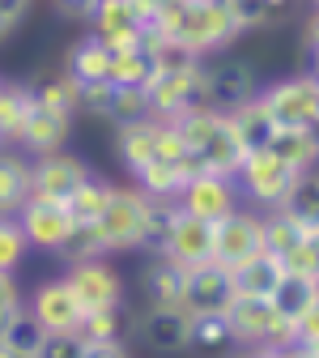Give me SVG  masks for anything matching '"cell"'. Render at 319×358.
I'll list each match as a JSON object with an SVG mask.
<instances>
[{"label": "cell", "mask_w": 319, "mask_h": 358, "mask_svg": "<svg viewBox=\"0 0 319 358\" xmlns=\"http://www.w3.org/2000/svg\"><path fill=\"white\" fill-rule=\"evenodd\" d=\"M149 26L158 34L175 38L179 48H188L196 60L221 56L225 48H235L239 34H243L221 0H179V5H170V9H158Z\"/></svg>", "instance_id": "cell-1"}, {"label": "cell", "mask_w": 319, "mask_h": 358, "mask_svg": "<svg viewBox=\"0 0 319 358\" xmlns=\"http://www.w3.org/2000/svg\"><path fill=\"white\" fill-rule=\"evenodd\" d=\"M255 99L277 128H319V81L311 69L260 85Z\"/></svg>", "instance_id": "cell-2"}, {"label": "cell", "mask_w": 319, "mask_h": 358, "mask_svg": "<svg viewBox=\"0 0 319 358\" xmlns=\"http://www.w3.org/2000/svg\"><path fill=\"white\" fill-rule=\"evenodd\" d=\"M145 205L149 196L136 188V184H111V196L103 205V213L94 217V227L107 243L111 256H124V252H141V239H145Z\"/></svg>", "instance_id": "cell-3"}, {"label": "cell", "mask_w": 319, "mask_h": 358, "mask_svg": "<svg viewBox=\"0 0 319 358\" xmlns=\"http://www.w3.org/2000/svg\"><path fill=\"white\" fill-rule=\"evenodd\" d=\"M225 329H230V341L251 350V345H285L294 341V329L290 320L277 316L272 299H260V294H235L225 303Z\"/></svg>", "instance_id": "cell-4"}, {"label": "cell", "mask_w": 319, "mask_h": 358, "mask_svg": "<svg viewBox=\"0 0 319 358\" xmlns=\"http://www.w3.org/2000/svg\"><path fill=\"white\" fill-rule=\"evenodd\" d=\"M306 175V171H302ZM235 184H239V196L260 209V213H272V209H281L290 188L298 184V171H290L285 162H277L272 154H247L239 175H235Z\"/></svg>", "instance_id": "cell-5"}, {"label": "cell", "mask_w": 319, "mask_h": 358, "mask_svg": "<svg viewBox=\"0 0 319 358\" xmlns=\"http://www.w3.org/2000/svg\"><path fill=\"white\" fill-rule=\"evenodd\" d=\"M145 99H149V115L154 120H175L192 107H209L205 94V60L179 69V73H154V81L145 85Z\"/></svg>", "instance_id": "cell-6"}, {"label": "cell", "mask_w": 319, "mask_h": 358, "mask_svg": "<svg viewBox=\"0 0 319 358\" xmlns=\"http://www.w3.org/2000/svg\"><path fill=\"white\" fill-rule=\"evenodd\" d=\"M175 205L184 209V213H192V217H200V222H221L225 213H235L243 205V196H239V184H235L230 175L200 171V175H192L188 184L179 188Z\"/></svg>", "instance_id": "cell-7"}, {"label": "cell", "mask_w": 319, "mask_h": 358, "mask_svg": "<svg viewBox=\"0 0 319 358\" xmlns=\"http://www.w3.org/2000/svg\"><path fill=\"white\" fill-rule=\"evenodd\" d=\"M107 260H111V256H103V260H81V264H64V273H60L85 311H103V307H119V303H124V278H119V268L107 264Z\"/></svg>", "instance_id": "cell-8"}, {"label": "cell", "mask_w": 319, "mask_h": 358, "mask_svg": "<svg viewBox=\"0 0 319 358\" xmlns=\"http://www.w3.org/2000/svg\"><path fill=\"white\" fill-rule=\"evenodd\" d=\"M13 222L22 227L30 252H52L64 243V235L73 231V213L64 209V201H47V196H26V205L13 213Z\"/></svg>", "instance_id": "cell-9"}, {"label": "cell", "mask_w": 319, "mask_h": 358, "mask_svg": "<svg viewBox=\"0 0 319 358\" xmlns=\"http://www.w3.org/2000/svg\"><path fill=\"white\" fill-rule=\"evenodd\" d=\"M264 252V213L260 209H235L221 222H213V260L217 264H239L243 256Z\"/></svg>", "instance_id": "cell-10"}, {"label": "cell", "mask_w": 319, "mask_h": 358, "mask_svg": "<svg viewBox=\"0 0 319 358\" xmlns=\"http://www.w3.org/2000/svg\"><path fill=\"white\" fill-rule=\"evenodd\" d=\"M260 90V77L247 60H235V56H209L205 60V94H209V107L217 111H230L239 103H247Z\"/></svg>", "instance_id": "cell-11"}, {"label": "cell", "mask_w": 319, "mask_h": 358, "mask_svg": "<svg viewBox=\"0 0 319 358\" xmlns=\"http://www.w3.org/2000/svg\"><path fill=\"white\" fill-rule=\"evenodd\" d=\"M85 175H94L85 158H73L64 150L56 154H43V158H30V196H47V201H68L73 188L81 184Z\"/></svg>", "instance_id": "cell-12"}, {"label": "cell", "mask_w": 319, "mask_h": 358, "mask_svg": "<svg viewBox=\"0 0 319 358\" xmlns=\"http://www.w3.org/2000/svg\"><path fill=\"white\" fill-rule=\"evenodd\" d=\"M26 307L34 311V320L47 329V333H77V329H81V316H85V307L77 303V294L68 290L64 278L38 282V286L30 290Z\"/></svg>", "instance_id": "cell-13"}, {"label": "cell", "mask_w": 319, "mask_h": 358, "mask_svg": "<svg viewBox=\"0 0 319 358\" xmlns=\"http://www.w3.org/2000/svg\"><path fill=\"white\" fill-rule=\"evenodd\" d=\"M68 137H73V115H60V111H52V107L30 103V111H26L22 128H17L13 145H17L26 158H43V154L64 150Z\"/></svg>", "instance_id": "cell-14"}, {"label": "cell", "mask_w": 319, "mask_h": 358, "mask_svg": "<svg viewBox=\"0 0 319 358\" xmlns=\"http://www.w3.org/2000/svg\"><path fill=\"white\" fill-rule=\"evenodd\" d=\"M235 299V286H230V268L217 264V260H205V264H192L188 278H184V307L188 316H200V311H225V303Z\"/></svg>", "instance_id": "cell-15"}, {"label": "cell", "mask_w": 319, "mask_h": 358, "mask_svg": "<svg viewBox=\"0 0 319 358\" xmlns=\"http://www.w3.org/2000/svg\"><path fill=\"white\" fill-rule=\"evenodd\" d=\"M132 333L145 341L149 354H184L188 350V311L184 307H145Z\"/></svg>", "instance_id": "cell-16"}, {"label": "cell", "mask_w": 319, "mask_h": 358, "mask_svg": "<svg viewBox=\"0 0 319 358\" xmlns=\"http://www.w3.org/2000/svg\"><path fill=\"white\" fill-rule=\"evenodd\" d=\"M162 256H170L175 264H184V268L213 260V222H200V217H192V213L179 209V217H175V227H170V239H166V252H162Z\"/></svg>", "instance_id": "cell-17"}, {"label": "cell", "mask_w": 319, "mask_h": 358, "mask_svg": "<svg viewBox=\"0 0 319 358\" xmlns=\"http://www.w3.org/2000/svg\"><path fill=\"white\" fill-rule=\"evenodd\" d=\"M184 278L188 268L170 256H145L141 264V299L145 307H179L184 303Z\"/></svg>", "instance_id": "cell-18"}, {"label": "cell", "mask_w": 319, "mask_h": 358, "mask_svg": "<svg viewBox=\"0 0 319 358\" xmlns=\"http://www.w3.org/2000/svg\"><path fill=\"white\" fill-rule=\"evenodd\" d=\"M196 154V162H200V171H213V175H239V166H243V158H247V150L239 145V137H235V128H230V120H225V111H221V120H217V128L209 132V137L200 141V150H192Z\"/></svg>", "instance_id": "cell-19"}, {"label": "cell", "mask_w": 319, "mask_h": 358, "mask_svg": "<svg viewBox=\"0 0 319 358\" xmlns=\"http://www.w3.org/2000/svg\"><path fill=\"white\" fill-rule=\"evenodd\" d=\"M158 154V120H132V124H115V158L124 162L128 175H136L145 162H154Z\"/></svg>", "instance_id": "cell-20"}, {"label": "cell", "mask_w": 319, "mask_h": 358, "mask_svg": "<svg viewBox=\"0 0 319 358\" xmlns=\"http://www.w3.org/2000/svg\"><path fill=\"white\" fill-rule=\"evenodd\" d=\"M30 196V158L17 145H0V217H13Z\"/></svg>", "instance_id": "cell-21"}, {"label": "cell", "mask_w": 319, "mask_h": 358, "mask_svg": "<svg viewBox=\"0 0 319 358\" xmlns=\"http://www.w3.org/2000/svg\"><path fill=\"white\" fill-rule=\"evenodd\" d=\"M264 154H272L277 162H285L298 175L315 171V162H319V132L315 128H277Z\"/></svg>", "instance_id": "cell-22"}, {"label": "cell", "mask_w": 319, "mask_h": 358, "mask_svg": "<svg viewBox=\"0 0 319 358\" xmlns=\"http://www.w3.org/2000/svg\"><path fill=\"white\" fill-rule=\"evenodd\" d=\"M107 69H111V48H107L94 30L81 34L73 48H68V56H64V73L77 85H85V81H107Z\"/></svg>", "instance_id": "cell-23"}, {"label": "cell", "mask_w": 319, "mask_h": 358, "mask_svg": "<svg viewBox=\"0 0 319 358\" xmlns=\"http://www.w3.org/2000/svg\"><path fill=\"white\" fill-rule=\"evenodd\" d=\"M225 120H230L235 137H239V145H243L247 154H264V150H268V141H272V132H277V124L268 120V111L260 107V99H255V94H251L247 103L230 107V111H225Z\"/></svg>", "instance_id": "cell-24"}, {"label": "cell", "mask_w": 319, "mask_h": 358, "mask_svg": "<svg viewBox=\"0 0 319 358\" xmlns=\"http://www.w3.org/2000/svg\"><path fill=\"white\" fill-rule=\"evenodd\" d=\"M268 299H272V307H277V316L294 324L298 316H306V311H315V307H319V278H302V273H281Z\"/></svg>", "instance_id": "cell-25"}, {"label": "cell", "mask_w": 319, "mask_h": 358, "mask_svg": "<svg viewBox=\"0 0 319 358\" xmlns=\"http://www.w3.org/2000/svg\"><path fill=\"white\" fill-rule=\"evenodd\" d=\"M277 278H281V264L272 260L268 252H251L239 264H230V286H235V294H260V299H268L272 286H277Z\"/></svg>", "instance_id": "cell-26"}, {"label": "cell", "mask_w": 319, "mask_h": 358, "mask_svg": "<svg viewBox=\"0 0 319 358\" xmlns=\"http://www.w3.org/2000/svg\"><path fill=\"white\" fill-rule=\"evenodd\" d=\"M30 99L38 103V107H52V111H60V115H73L77 120V99H81V85L60 69V73H43V77H34L30 81Z\"/></svg>", "instance_id": "cell-27"}, {"label": "cell", "mask_w": 319, "mask_h": 358, "mask_svg": "<svg viewBox=\"0 0 319 358\" xmlns=\"http://www.w3.org/2000/svg\"><path fill=\"white\" fill-rule=\"evenodd\" d=\"M315 235H319V231L298 227V222H294L290 213H281V209L264 213V252H268L272 260H285L298 243H306V239H315Z\"/></svg>", "instance_id": "cell-28"}, {"label": "cell", "mask_w": 319, "mask_h": 358, "mask_svg": "<svg viewBox=\"0 0 319 358\" xmlns=\"http://www.w3.org/2000/svg\"><path fill=\"white\" fill-rule=\"evenodd\" d=\"M81 341L85 345H94V341H128L132 333V316H128V307H103V311H85L81 316Z\"/></svg>", "instance_id": "cell-29"}, {"label": "cell", "mask_w": 319, "mask_h": 358, "mask_svg": "<svg viewBox=\"0 0 319 358\" xmlns=\"http://www.w3.org/2000/svg\"><path fill=\"white\" fill-rule=\"evenodd\" d=\"M30 81H13V77H0V141L13 145L17 128L30 111Z\"/></svg>", "instance_id": "cell-30"}, {"label": "cell", "mask_w": 319, "mask_h": 358, "mask_svg": "<svg viewBox=\"0 0 319 358\" xmlns=\"http://www.w3.org/2000/svg\"><path fill=\"white\" fill-rule=\"evenodd\" d=\"M230 341V329H225L221 311H200V316H188V350L196 354H225Z\"/></svg>", "instance_id": "cell-31"}, {"label": "cell", "mask_w": 319, "mask_h": 358, "mask_svg": "<svg viewBox=\"0 0 319 358\" xmlns=\"http://www.w3.org/2000/svg\"><path fill=\"white\" fill-rule=\"evenodd\" d=\"M43 337H47V329L34 320V311H30L26 303L13 311L5 324H0V341H5L9 350H17L22 358H34V354H38V345H43Z\"/></svg>", "instance_id": "cell-32"}, {"label": "cell", "mask_w": 319, "mask_h": 358, "mask_svg": "<svg viewBox=\"0 0 319 358\" xmlns=\"http://www.w3.org/2000/svg\"><path fill=\"white\" fill-rule=\"evenodd\" d=\"M175 217H179V205L175 201L149 196V205H145V239H141V252L145 256H162L166 252V239H170Z\"/></svg>", "instance_id": "cell-33"}, {"label": "cell", "mask_w": 319, "mask_h": 358, "mask_svg": "<svg viewBox=\"0 0 319 358\" xmlns=\"http://www.w3.org/2000/svg\"><path fill=\"white\" fill-rule=\"evenodd\" d=\"M56 256L64 264H81V260H103L111 252H107V243H103V235H98L94 222H73V231L64 235V243L56 248Z\"/></svg>", "instance_id": "cell-34"}, {"label": "cell", "mask_w": 319, "mask_h": 358, "mask_svg": "<svg viewBox=\"0 0 319 358\" xmlns=\"http://www.w3.org/2000/svg\"><path fill=\"white\" fill-rule=\"evenodd\" d=\"M107 196H111V179H103V175L94 171V175H85L81 184L73 188V196L64 201V209L73 213V222H94V217L103 213Z\"/></svg>", "instance_id": "cell-35"}, {"label": "cell", "mask_w": 319, "mask_h": 358, "mask_svg": "<svg viewBox=\"0 0 319 358\" xmlns=\"http://www.w3.org/2000/svg\"><path fill=\"white\" fill-rule=\"evenodd\" d=\"M107 81L115 85H132V90H145L154 81V60L136 48V52H111V69H107Z\"/></svg>", "instance_id": "cell-36"}, {"label": "cell", "mask_w": 319, "mask_h": 358, "mask_svg": "<svg viewBox=\"0 0 319 358\" xmlns=\"http://www.w3.org/2000/svg\"><path fill=\"white\" fill-rule=\"evenodd\" d=\"M281 213H290L298 227H306V231H319V209H315V171L298 175V184L290 188V196H285Z\"/></svg>", "instance_id": "cell-37"}, {"label": "cell", "mask_w": 319, "mask_h": 358, "mask_svg": "<svg viewBox=\"0 0 319 358\" xmlns=\"http://www.w3.org/2000/svg\"><path fill=\"white\" fill-rule=\"evenodd\" d=\"M145 115H149L145 90L115 85V99H111V115H107V124H132V120H145Z\"/></svg>", "instance_id": "cell-38"}, {"label": "cell", "mask_w": 319, "mask_h": 358, "mask_svg": "<svg viewBox=\"0 0 319 358\" xmlns=\"http://www.w3.org/2000/svg\"><path fill=\"white\" fill-rule=\"evenodd\" d=\"M26 252H30V243H26L22 227L13 217H0V268H5V273H17Z\"/></svg>", "instance_id": "cell-39"}, {"label": "cell", "mask_w": 319, "mask_h": 358, "mask_svg": "<svg viewBox=\"0 0 319 358\" xmlns=\"http://www.w3.org/2000/svg\"><path fill=\"white\" fill-rule=\"evenodd\" d=\"M221 5L230 9V17L239 22L243 34H247V30H264V26L277 22V13H272L268 0H221Z\"/></svg>", "instance_id": "cell-40"}, {"label": "cell", "mask_w": 319, "mask_h": 358, "mask_svg": "<svg viewBox=\"0 0 319 358\" xmlns=\"http://www.w3.org/2000/svg\"><path fill=\"white\" fill-rule=\"evenodd\" d=\"M281 264V273H302V278H319V235L315 239H306V243H298L285 260H277Z\"/></svg>", "instance_id": "cell-41"}, {"label": "cell", "mask_w": 319, "mask_h": 358, "mask_svg": "<svg viewBox=\"0 0 319 358\" xmlns=\"http://www.w3.org/2000/svg\"><path fill=\"white\" fill-rule=\"evenodd\" d=\"M81 354H85L81 333H47L34 358H81Z\"/></svg>", "instance_id": "cell-42"}, {"label": "cell", "mask_w": 319, "mask_h": 358, "mask_svg": "<svg viewBox=\"0 0 319 358\" xmlns=\"http://www.w3.org/2000/svg\"><path fill=\"white\" fill-rule=\"evenodd\" d=\"M22 303H26V294L17 286V273H5V268H0V324H5Z\"/></svg>", "instance_id": "cell-43"}, {"label": "cell", "mask_w": 319, "mask_h": 358, "mask_svg": "<svg viewBox=\"0 0 319 358\" xmlns=\"http://www.w3.org/2000/svg\"><path fill=\"white\" fill-rule=\"evenodd\" d=\"M26 13H30V0H0V43H5L9 34H17Z\"/></svg>", "instance_id": "cell-44"}, {"label": "cell", "mask_w": 319, "mask_h": 358, "mask_svg": "<svg viewBox=\"0 0 319 358\" xmlns=\"http://www.w3.org/2000/svg\"><path fill=\"white\" fill-rule=\"evenodd\" d=\"M52 5H56V13H64L73 22H89V13H94L98 0H52Z\"/></svg>", "instance_id": "cell-45"}, {"label": "cell", "mask_w": 319, "mask_h": 358, "mask_svg": "<svg viewBox=\"0 0 319 358\" xmlns=\"http://www.w3.org/2000/svg\"><path fill=\"white\" fill-rule=\"evenodd\" d=\"M272 358H315V341H285V345H268Z\"/></svg>", "instance_id": "cell-46"}, {"label": "cell", "mask_w": 319, "mask_h": 358, "mask_svg": "<svg viewBox=\"0 0 319 358\" xmlns=\"http://www.w3.org/2000/svg\"><path fill=\"white\" fill-rule=\"evenodd\" d=\"M81 358H128V345L124 341H94V345H85Z\"/></svg>", "instance_id": "cell-47"}, {"label": "cell", "mask_w": 319, "mask_h": 358, "mask_svg": "<svg viewBox=\"0 0 319 358\" xmlns=\"http://www.w3.org/2000/svg\"><path fill=\"white\" fill-rule=\"evenodd\" d=\"M302 48H306V60H315V22L302 26Z\"/></svg>", "instance_id": "cell-48"}, {"label": "cell", "mask_w": 319, "mask_h": 358, "mask_svg": "<svg viewBox=\"0 0 319 358\" xmlns=\"http://www.w3.org/2000/svg\"><path fill=\"white\" fill-rule=\"evenodd\" d=\"M239 358H272V350H268V345H251V350H243Z\"/></svg>", "instance_id": "cell-49"}, {"label": "cell", "mask_w": 319, "mask_h": 358, "mask_svg": "<svg viewBox=\"0 0 319 358\" xmlns=\"http://www.w3.org/2000/svg\"><path fill=\"white\" fill-rule=\"evenodd\" d=\"M0 358H22V354H17V350H9L5 341H0Z\"/></svg>", "instance_id": "cell-50"}, {"label": "cell", "mask_w": 319, "mask_h": 358, "mask_svg": "<svg viewBox=\"0 0 319 358\" xmlns=\"http://www.w3.org/2000/svg\"><path fill=\"white\" fill-rule=\"evenodd\" d=\"M154 9H170V5H179V0H149Z\"/></svg>", "instance_id": "cell-51"}, {"label": "cell", "mask_w": 319, "mask_h": 358, "mask_svg": "<svg viewBox=\"0 0 319 358\" xmlns=\"http://www.w3.org/2000/svg\"><path fill=\"white\" fill-rule=\"evenodd\" d=\"M0 145H5V141H0Z\"/></svg>", "instance_id": "cell-52"}]
</instances>
